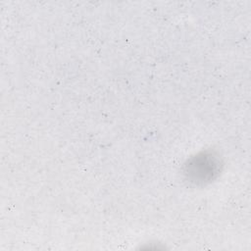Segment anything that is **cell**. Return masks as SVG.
I'll use <instances>...</instances> for the list:
<instances>
[{"label":"cell","instance_id":"1","mask_svg":"<svg viewBox=\"0 0 251 251\" xmlns=\"http://www.w3.org/2000/svg\"><path fill=\"white\" fill-rule=\"evenodd\" d=\"M218 165L215 162L211 156L207 155H202V156H197L193 162L188 166L187 172L195 171L197 170V177H200V181L209 179L212 177V176L215 174V170L217 169Z\"/></svg>","mask_w":251,"mask_h":251}]
</instances>
